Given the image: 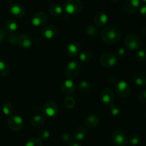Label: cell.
<instances>
[{
  "mask_svg": "<svg viewBox=\"0 0 146 146\" xmlns=\"http://www.w3.org/2000/svg\"><path fill=\"white\" fill-rule=\"evenodd\" d=\"M101 37L103 41L106 44H116L121 40V32L118 27L108 26L101 30Z\"/></svg>",
  "mask_w": 146,
  "mask_h": 146,
  "instance_id": "1",
  "label": "cell"
},
{
  "mask_svg": "<svg viewBox=\"0 0 146 146\" xmlns=\"http://www.w3.org/2000/svg\"><path fill=\"white\" fill-rule=\"evenodd\" d=\"M82 9L83 4L80 0H66L64 3V9L70 15L79 14Z\"/></svg>",
  "mask_w": 146,
  "mask_h": 146,
  "instance_id": "2",
  "label": "cell"
},
{
  "mask_svg": "<svg viewBox=\"0 0 146 146\" xmlns=\"http://www.w3.org/2000/svg\"><path fill=\"white\" fill-rule=\"evenodd\" d=\"M124 44L126 48L131 51L138 50L141 46V41L139 37L134 34H129L125 37Z\"/></svg>",
  "mask_w": 146,
  "mask_h": 146,
  "instance_id": "3",
  "label": "cell"
},
{
  "mask_svg": "<svg viewBox=\"0 0 146 146\" xmlns=\"http://www.w3.org/2000/svg\"><path fill=\"white\" fill-rule=\"evenodd\" d=\"M111 140L115 146H125L128 143L126 134L120 129L115 130L111 135Z\"/></svg>",
  "mask_w": 146,
  "mask_h": 146,
  "instance_id": "4",
  "label": "cell"
},
{
  "mask_svg": "<svg viewBox=\"0 0 146 146\" xmlns=\"http://www.w3.org/2000/svg\"><path fill=\"white\" fill-rule=\"evenodd\" d=\"M100 62L106 68H111L118 64V57L112 53H104L100 56Z\"/></svg>",
  "mask_w": 146,
  "mask_h": 146,
  "instance_id": "5",
  "label": "cell"
},
{
  "mask_svg": "<svg viewBox=\"0 0 146 146\" xmlns=\"http://www.w3.org/2000/svg\"><path fill=\"white\" fill-rule=\"evenodd\" d=\"M81 66L76 61H70L66 67L65 73L68 79H74L80 74Z\"/></svg>",
  "mask_w": 146,
  "mask_h": 146,
  "instance_id": "6",
  "label": "cell"
},
{
  "mask_svg": "<svg viewBox=\"0 0 146 146\" xmlns=\"http://www.w3.org/2000/svg\"><path fill=\"white\" fill-rule=\"evenodd\" d=\"M48 17L46 13L44 12V11H37L35 14H33L31 21L33 26L38 27L44 25L48 21Z\"/></svg>",
  "mask_w": 146,
  "mask_h": 146,
  "instance_id": "7",
  "label": "cell"
},
{
  "mask_svg": "<svg viewBox=\"0 0 146 146\" xmlns=\"http://www.w3.org/2000/svg\"><path fill=\"white\" fill-rule=\"evenodd\" d=\"M140 0H125L123 4V10L127 14H131L136 12L140 8Z\"/></svg>",
  "mask_w": 146,
  "mask_h": 146,
  "instance_id": "8",
  "label": "cell"
},
{
  "mask_svg": "<svg viewBox=\"0 0 146 146\" xmlns=\"http://www.w3.org/2000/svg\"><path fill=\"white\" fill-rule=\"evenodd\" d=\"M116 91L121 98H128L131 94V87L125 81H121L117 84Z\"/></svg>",
  "mask_w": 146,
  "mask_h": 146,
  "instance_id": "9",
  "label": "cell"
},
{
  "mask_svg": "<svg viewBox=\"0 0 146 146\" xmlns=\"http://www.w3.org/2000/svg\"><path fill=\"white\" fill-rule=\"evenodd\" d=\"M8 125L12 131H19L22 129L24 126V121L19 115H12L9 118Z\"/></svg>",
  "mask_w": 146,
  "mask_h": 146,
  "instance_id": "10",
  "label": "cell"
},
{
  "mask_svg": "<svg viewBox=\"0 0 146 146\" xmlns=\"http://www.w3.org/2000/svg\"><path fill=\"white\" fill-rule=\"evenodd\" d=\"M44 113L46 116L50 118H54L58 115V106L54 101L47 102L44 106Z\"/></svg>",
  "mask_w": 146,
  "mask_h": 146,
  "instance_id": "11",
  "label": "cell"
},
{
  "mask_svg": "<svg viewBox=\"0 0 146 146\" xmlns=\"http://www.w3.org/2000/svg\"><path fill=\"white\" fill-rule=\"evenodd\" d=\"M100 98L104 104H112L114 100V94L111 88H105L101 91Z\"/></svg>",
  "mask_w": 146,
  "mask_h": 146,
  "instance_id": "12",
  "label": "cell"
},
{
  "mask_svg": "<svg viewBox=\"0 0 146 146\" xmlns=\"http://www.w3.org/2000/svg\"><path fill=\"white\" fill-rule=\"evenodd\" d=\"M61 89L64 94H71L76 91V86L71 79H66L61 83Z\"/></svg>",
  "mask_w": 146,
  "mask_h": 146,
  "instance_id": "13",
  "label": "cell"
},
{
  "mask_svg": "<svg viewBox=\"0 0 146 146\" xmlns=\"http://www.w3.org/2000/svg\"><path fill=\"white\" fill-rule=\"evenodd\" d=\"M58 29L54 25H48L44 27L41 30V34L46 39H52L56 36Z\"/></svg>",
  "mask_w": 146,
  "mask_h": 146,
  "instance_id": "14",
  "label": "cell"
},
{
  "mask_svg": "<svg viewBox=\"0 0 146 146\" xmlns=\"http://www.w3.org/2000/svg\"><path fill=\"white\" fill-rule=\"evenodd\" d=\"M9 12L13 17L17 18L23 17L25 14V8L19 4H13L9 7Z\"/></svg>",
  "mask_w": 146,
  "mask_h": 146,
  "instance_id": "15",
  "label": "cell"
},
{
  "mask_svg": "<svg viewBox=\"0 0 146 146\" xmlns=\"http://www.w3.org/2000/svg\"><path fill=\"white\" fill-rule=\"evenodd\" d=\"M66 52L69 56L76 57L81 53V46L76 41L70 43L66 47Z\"/></svg>",
  "mask_w": 146,
  "mask_h": 146,
  "instance_id": "16",
  "label": "cell"
},
{
  "mask_svg": "<svg viewBox=\"0 0 146 146\" xmlns=\"http://www.w3.org/2000/svg\"><path fill=\"white\" fill-rule=\"evenodd\" d=\"M108 17L106 13L100 11L94 17V23L98 27H103L108 23Z\"/></svg>",
  "mask_w": 146,
  "mask_h": 146,
  "instance_id": "17",
  "label": "cell"
},
{
  "mask_svg": "<svg viewBox=\"0 0 146 146\" xmlns=\"http://www.w3.org/2000/svg\"><path fill=\"white\" fill-rule=\"evenodd\" d=\"M17 44L20 46L23 47V48H29L32 46L33 41L32 38L27 34H21V35L18 36V41Z\"/></svg>",
  "mask_w": 146,
  "mask_h": 146,
  "instance_id": "18",
  "label": "cell"
},
{
  "mask_svg": "<svg viewBox=\"0 0 146 146\" xmlns=\"http://www.w3.org/2000/svg\"><path fill=\"white\" fill-rule=\"evenodd\" d=\"M100 119L97 115H90L84 121L85 125L90 128H95L99 125Z\"/></svg>",
  "mask_w": 146,
  "mask_h": 146,
  "instance_id": "19",
  "label": "cell"
},
{
  "mask_svg": "<svg viewBox=\"0 0 146 146\" xmlns=\"http://www.w3.org/2000/svg\"><path fill=\"white\" fill-rule=\"evenodd\" d=\"M18 29V24L17 21L13 19H8L4 22V29L6 32L13 34Z\"/></svg>",
  "mask_w": 146,
  "mask_h": 146,
  "instance_id": "20",
  "label": "cell"
},
{
  "mask_svg": "<svg viewBox=\"0 0 146 146\" xmlns=\"http://www.w3.org/2000/svg\"><path fill=\"white\" fill-rule=\"evenodd\" d=\"M133 81L138 86L146 85V75L143 73H136L133 76Z\"/></svg>",
  "mask_w": 146,
  "mask_h": 146,
  "instance_id": "21",
  "label": "cell"
},
{
  "mask_svg": "<svg viewBox=\"0 0 146 146\" xmlns=\"http://www.w3.org/2000/svg\"><path fill=\"white\" fill-rule=\"evenodd\" d=\"M87 135V131L84 127L79 126L74 131V138L76 141H81L86 138Z\"/></svg>",
  "mask_w": 146,
  "mask_h": 146,
  "instance_id": "22",
  "label": "cell"
},
{
  "mask_svg": "<svg viewBox=\"0 0 146 146\" xmlns=\"http://www.w3.org/2000/svg\"><path fill=\"white\" fill-rule=\"evenodd\" d=\"M50 14L54 17H58L62 15L63 8L58 4H52L48 8Z\"/></svg>",
  "mask_w": 146,
  "mask_h": 146,
  "instance_id": "23",
  "label": "cell"
},
{
  "mask_svg": "<svg viewBox=\"0 0 146 146\" xmlns=\"http://www.w3.org/2000/svg\"><path fill=\"white\" fill-rule=\"evenodd\" d=\"M45 123V120L42 116L39 115H34L31 121V124L34 128H40Z\"/></svg>",
  "mask_w": 146,
  "mask_h": 146,
  "instance_id": "24",
  "label": "cell"
},
{
  "mask_svg": "<svg viewBox=\"0 0 146 146\" xmlns=\"http://www.w3.org/2000/svg\"><path fill=\"white\" fill-rule=\"evenodd\" d=\"M79 59L81 62L83 63H88L92 60L93 58V54L90 51H84L80 53L79 55Z\"/></svg>",
  "mask_w": 146,
  "mask_h": 146,
  "instance_id": "25",
  "label": "cell"
},
{
  "mask_svg": "<svg viewBox=\"0 0 146 146\" xmlns=\"http://www.w3.org/2000/svg\"><path fill=\"white\" fill-rule=\"evenodd\" d=\"M9 66L4 61H0V76H7L9 74Z\"/></svg>",
  "mask_w": 146,
  "mask_h": 146,
  "instance_id": "26",
  "label": "cell"
},
{
  "mask_svg": "<svg viewBox=\"0 0 146 146\" xmlns=\"http://www.w3.org/2000/svg\"><path fill=\"white\" fill-rule=\"evenodd\" d=\"M64 103L66 108H68V109H73V108L75 107L76 100L74 97L69 96L66 97L65 99H64Z\"/></svg>",
  "mask_w": 146,
  "mask_h": 146,
  "instance_id": "27",
  "label": "cell"
},
{
  "mask_svg": "<svg viewBox=\"0 0 146 146\" xmlns=\"http://www.w3.org/2000/svg\"><path fill=\"white\" fill-rule=\"evenodd\" d=\"M2 112L4 115L11 116L14 113V107L9 103H5L2 106Z\"/></svg>",
  "mask_w": 146,
  "mask_h": 146,
  "instance_id": "28",
  "label": "cell"
},
{
  "mask_svg": "<svg viewBox=\"0 0 146 146\" xmlns=\"http://www.w3.org/2000/svg\"><path fill=\"white\" fill-rule=\"evenodd\" d=\"M86 32L90 36H96L98 34V30L95 26L94 25H88L86 29Z\"/></svg>",
  "mask_w": 146,
  "mask_h": 146,
  "instance_id": "29",
  "label": "cell"
},
{
  "mask_svg": "<svg viewBox=\"0 0 146 146\" xmlns=\"http://www.w3.org/2000/svg\"><path fill=\"white\" fill-rule=\"evenodd\" d=\"M110 113L113 116H116L118 115L121 112V107L118 105V104H111L110 106Z\"/></svg>",
  "mask_w": 146,
  "mask_h": 146,
  "instance_id": "30",
  "label": "cell"
},
{
  "mask_svg": "<svg viewBox=\"0 0 146 146\" xmlns=\"http://www.w3.org/2000/svg\"><path fill=\"white\" fill-rule=\"evenodd\" d=\"M140 141H141V136L136 133L132 134L128 139V142L132 145H137L139 143Z\"/></svg>",
  "mask_w": 146,
  "mask_h": 146,
  "instance_id": "31",
  "label": "cell"
},
{
  "mask_svg": "<svg viewBox=\"0 0 146 146\" xmlns=\"http://www.w3.org/2000/svg\"><path fill=\"white\" fill-rule=\"evenodd\" d=\"M25 146H43V143L38 138H33L26 143Z\"/></svg>",
  "mask_w": 146,
  "mask_h": 146,
  "instance_id": "32",
  "label": "cell"
},
{
  "mask_svg": "<svg viewBox=\"0 0 146 146\" xmlns=\"http://www.w3.org/2000/svg\"><path fill=\"white\" fill-rule=\"evenodd\" d=\"M135 59L139 63H143L146 60V53L143 50H140L137 51L135 54Z\"/></svg>",
  "mask_w": 146,
  "mask_h": 146,
  "instance_id": "33",
  "label": "cell"
},
{
  "mask_svg": "<svg viewBox=\"0 0 146 146\" xmlns=\"http://www.w3.org/2000/svg\"><path fill=\"white\" fill-rule=\"evenodd\" d=\"M91 88V84L87 81H82L78 84V89L81 91H88Z\"/></svg>",
  "mask_w": 146,
  "mask_h": 146,
  "instance_id": "34",
  "label": "cell"
},
{
  "mask_svg": "<svg viewBox=\"0 0 146 146\" xmlns=\"http://www.w3.org/2000/svg\"><path fill=\"white\" fill-rule=\"evenodd\" d=\"M50 137V132L47 129L41 130L38 133V139L40 141H44V140L48 139Z\"/></svg>",
  "mask_w": 146,
  "mask_h": 146,
  "instance_id": "35",
  "label": "cell"
},
{
  "mask_svg": "<svg viewBox=\"0 0 146 146\" xmlns=\"http://www.w3.org/2000/svg\"><path fill=\"white\" fill-rule=\"evenodd\" d=\"M61 140L64 141V143H71L73 140V136L71 134L69 133H64L61 135Z\"/></svg>",
  "mask_w": 146,
  "mask_h": 146,
  "instance_id": "36",
  "label": "cell"
},
{
  "mask_svg": "<svg viewBox=\"0 0 146 146\" xmlns=\"http://www.w3.org/2000/svg\"><path fill=\"white\" fill-rule=\"evenodd\" d=\"M8 41L11 45H16L17 44V41H18V36L14 33L10 34L8 36Z\"/></svg>",
  "mask_w": 146,
  "mask_h": 146,
  "instance_id": "37",
  "label": "cell"
},
{
  "mask_svg": "<svg viewBox=\"0 0 146 146\" xmlns=\"http://www.w3.org/2000/svg\"><path fill=\"white\" fill-rule=\"evenodd\" d=\"M138 98L140 102L146 103V89L143 90L139 93Z\"/></svg>",
  "mask_w": 146,
  "mask_h": 146,
  "instance_id": "38",
  "label": "cell"
},
{
  "mask_svg": "<svg viewBox=\"0 0 146 146\" xmlns=\"http://www.w3.org/2000/svg\"><path fill=\"white\" fill-rule=\"evenodd\" d=\"M6 31H4V29L1 28L0 27V42L3 41L4 40V38H6Z\"/></svg>",
  "mask_w": 146,
  "mask_h": 146,
  "instance_id": "39",
  "label": "cell"
},
{
  "mask_svg": "<svg viewBox=\"0 0 146 146\" xmlns=\"http://www.w3.org/2000/svg\"><path fill=\"white\" fill-rule=\"evenodd\" d=\"M140 14L143 18H146V4L140 9Z\"/></svg>",
  "mask_w": 146,
  "mask_h": 146,
  "instance_id": "40",
  "label": "cell"
},
{
  "mask_svg": "<svg viewBox=\"0 0 146 146\" xmlns=\"http://www.w3.org/2000/svg\"><path fill=\"white\" fill-rule=\"evenodd\" d=\"M125 54H126V51H125V48H121L118 50V56H124L125 55Z\"/></svg>",
  "mask_w": 146,
  "mask_h": 146,
  "instance_id": "41",
  "label": "cell"
},
{
  "mask_svg": "<svg viewBox=\"0 0 146 146\" xmlns=\"http://www.w3.org/2000/svg\"><path fill=\"white\" fill-rule=\"evenodd\" d=\"M141 33L143 36H146V27H143L141 30Z\"/></svg>",
  "mask_w": 146,
  "mask_h": 146,
  "instance_id": "42",
  "label": "cell"
},
{
  "mask_svg": "<svg viewBox=\"0 0 146 146\" xmlns=\"http://www.w3.org/2000/svg\"><path fill=\"white\" fill-rule=\"evenodd\" d=\"M68 146H81V145L78 144V143H71Z\"/></svg>",
  "mask_w": 146,
  "mask_h": 146,
  "instance_id": "43",
  "label": "cell"
},
{
  "mask_svg": "<svg viewBox=\"0 0 146 146\" xmlns=\"http://www.w3.org/2000/svg\"><path fill=\"white\" fill-rule=\"evenodd\" d=\"M113 1H114V2H117V1H118V0H112Z\"/></svg>",
  "mask_w": 146,
  "mask_h": 146,
  "instance_id": "44",
  "label": "cell"
},
{
  "mask_svg": "<svg viewBox=\"0 0 146 146\" xmlns=\"http://www.w3.org/2000/svg\"><path fill=\"white\" fill-rule=\"evenodd\" d=\"M142 1H143V2L145 3V4H146V0H142Z\"/></svg>",
  "mask_w": 146,
  "mask_h": 146,
  "instance_id": "45",
  "label": "cell"
}]
</instances>
